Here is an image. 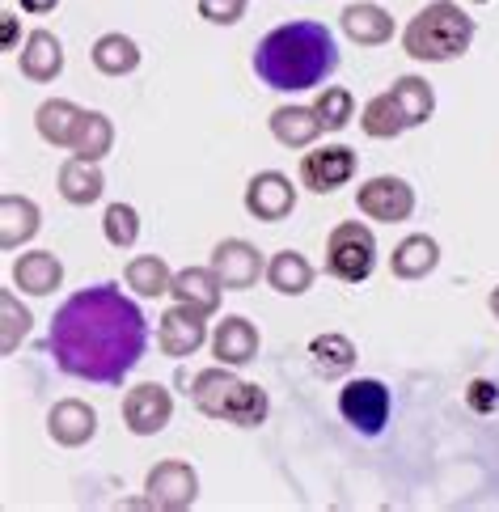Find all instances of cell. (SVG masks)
<instances>
[{
	"instance_id": "e575fe53",
	"label": "cell",
	"mask_w": 499,
	"mask_h": 512,
	"mask_svg": "<svg viewBox=\"0 0 499 512\" xmlns=\"http://www.w3.org/2000/svg\"><path fill=\"white\" fill-rule=\"evenodd\" d=\"M0 314H5V339H0V352L13 356L17 343L30 335V322H34V318H30V309L17 305L13 292H5V297H0Z\"/></svg>"
},
{
	"instance_id": "484cf974",
	"label": "cell",
	"mask_w": 499,
	"mask_h": 512,
	"mask_svg": "<svg viewBox=\"0 0 499 512\" xmlns=\"http://www.w3.org/2000/svg\"><path fill=\"white\" fill-rule=\"evenodd\" d=\"M123 280H127V288H132L136 297L157 301V297H165V292L174 288V271H170V263H165L161 254H136V259L127 263Z\"/></svg>"
},
{
	"instance_id": "f35d334b",
	"label": "cell",
	"mask_w": 499,
	"mask_h": 512,
	"mask_svg": "<svg viewBox=\"0 0 499 512\" xmlns=\"http://www.w3.org/2000/svg\"><path fill=\"white\" fill-rule=\"evenodd\" d=\"M487 305H491V314L499 318V284H495V292H491V297H487Z\"/></svg>"
},
{
	"instance_id": "9a60e30c",
	"label": "cell",
	"mask_w": 499,
	"mask_h": 512,
	"mask_svg": "<svg viewBox=\"0 0 499 512\" xmlns=\"http://www.w3.org/2000/svg\"><path fill=\"white\" fill-rule=\"evenodd\" d=\"M258 326L250 318H220L216 322V331H212V356L216 364H229V369H242V364H250L258 356Z\"/></svg>"
},
{
	"instance_id": "52a82bcc",
	"label": "cell",
	"mask_w": 499,
	"mask_h": 512,
	"mask_svg": "<svg viewBox=\"0 0 499 512\" xmlns=\"http://www.w3.org/2000/svg\"><path fill=\"white\" fill-rule=\"evenodd\" d=\"M144 496L161 512H182L199 500V474L191 462H178V457H165L149 474H144Z\"/></svg>"
},
{
	"instance_id": "74e56055",
	"label": "cell",
	"mask_w": 499,
	"mask_h": 512,
	"mask_svg": "<svg viewBox=\"0 0 499 512\" xmlns=\"http://www.w3.org/2000/svg\"><path fill=\"white\" fill-rule=\"evenodd\" d=\"M5 51H17V17L5 13Z\"/></svg>"
},
{
	"instance_id": "d4e9b609",
	"label": "cell",
	"mask_w": 499,
	"mask_h": 512,
	"mask_svg": "<svg viewBox=\"0 0 499 512\" xmlns=\"http://www.w3.org/2000/svg\"><path fill=\"white\" fill-rule=\"evenodd\" d=\"M89 60H94V68L102 72V77H127V72L140 68V43L127 39V34H119V30H110L89 47Z\"/></svg>"
},
{
	"instance_id": "8d00e7d4",
	"label": "cell",
	"mask_w": 499,
	"mask_h": 512,
	"mask_svg": "<svg viewBox=\"0 0 499 512\" xmlns=\"http://www.w3.org/2000/svg\"><path fill=\"white\" fill-rule=\"evenodd\" d=\"M55 5H60V0H22V9H26V13H34V17H43V13H51Z\"/></svg>"
},
{
	"instance_id": "4dcf8cb0",
	"label": "cell",
	"mask_w": 499,
	"mask_h": 512,
	"mask_svg": "<svg viewBox=\"0 0 499 512\" xmlns=\"http://www.w3.org/2000/svg\"><path fill=\"white\" fill-rule=\"evenodd\" d=\"M267 411H271L267 390H258L254 381H237V390H233L229 407H225V424H233V428H258L267 419Z\"/></svg>"
},
{
	"instance_id": "9c48e42d",
	"label": "cell",
	"mask_w": 499,
	"mask_h": 512,
	"mask_svg": "<svg viewBox=\"0 0 499 512\" xmlns=\"http://www.w3.org/2000/svg\"><path fill=\"white\" fill-rule=\"evenodd\" d=\"M174 419V394L157 381H140L123 394V428L132 436H157Z\"/></svg>"
},
{
	"instance_id": "ba28073f",
	"label": "cell",
	"mask_w": 499,
	"mask_h": 512,
	"mask_svg": "<svg viewBox=\"0 0 499 512\" xmlns=\"http://www.w3.org/2000/svg\"><path fill=\"white\" fill-rule=\"evenodd\" d=\"M356 178V149L351 144H322L301 157V187L313 195H335Z\"/></svg>"
},
{
	"instance_id": "8992f818",
	"label": "cell",
	"mask_w": 499,
	"mask_h": 512,
	"mask_svg": "<svg viewBox=\"0 0 499 512\" xmlns=\"http://www.w3.org/2000/svg\"><path fill=\"white\" fill-rule=\"evenodd\" d=\"M356 208H360V216H368V221H381V225L411 221V212H415V187L406 178L377 174V178L360 182Z\"/></svg>"
},
{
	"instance_id": "d590c367",
	"label": "cell",
	"mask_w": 499,
	"mask_h": 512,
	"mask_svg": "<svg viewBox=\"0 0 499 512\" xmlns=\"http://www.w3.org/2000/svg\"><path fill=\"white\" fill-rule=\"evenodd\" d=\"M250 0H199V17L212 26H237L246 17Z\"/></svg>"
},
{
	"instance_id": "6da1fadb",
	"label": "cell",
	"mask_w": 499,
	"mask_h": 512,
	"mask_svg": "<svg viewBox=\"0 0 499 512\" xmlns=\"http://www.w3.org/2000/svg\"><path fill=\"white\" fill-rule=\"evenodd\" d=\"M144 347H149V318L110 280L72 292L55 309L47 331L55 369L89 386H119L144 360Z\"/></svg>"
},
{
	"instance_id": "d6986e66",
	"label": "cell",
	"mask_w": 499,
	"mask_h": 512,
	"mask_svg": "<svg viewBox=\"0 0 499 512\" xmlns=\"http://www.w3.org/2000/svg\"><path fill=\"white\" fill-rule=\"evenodd\" d=\"M220 292H225V284H220V276L212 267H182L174 271V288H170V297L182 301V305H191L199 309V314H216L220 309Z\"/></svg>"
},
{
	"instance_id": "836d02e7",
	"label": "cell",
	"mask_w": 499,
	"mask_h": 512,
	"mask_svg": "<svg viewBox=\"0 0 499 512\" xmlns=\"http://www.w3.org/2000/svg\"><path fill=\"white\" fill-rule=\"evenodd\" d=\"M102 233L115 250H132L136 237H140V212L132 204H110L102 212Z\"/></svg>"
},
{
	"instance_id": "ffe728a7",
	"label": "cell",
	"mask_w": 499,
	"mask_h": 512,
	"mask_svg": "<svg viewBox=\"0 0 499 512\" xmlns=\"http://www.w3.org/2000/svg\"><path fill=\"white\" fill-rule=\"evenodd\" d=\"M267 127H271V136L280 140L284 149H309V144L326 132L313 106H275Z\"/></svg>"
},
{
	"instance_id": "4316f807",
	"label": "cell",
	"mask_w": 499,
	"mask_h": 512,
	"mask_svg": "<svg viewBox=\"0 0 499 512\" xmlns=\"http://www.w3.org/2000/svg\"><path fill=\"white\" fill-rule=\"evenodd\" d=\"M267 284L280 292V297H305L313 288V267L305 254L280 250V254H271V263H267Z\"/></svg>"
},
{
	"instance_id": "f546056e",
	"label": "cell",
	"mask_w": 499,
	"mask_h": 512,
	"mask_svg": "<svg viewBox=\"0 0 499 512\" xmlns=\"http://www.w3.org/2000/svg\"><path fill=\"white\" fill-rule=\"evenodd\" d=\"M390 94L398 98L402 106V115H406V127H419V123H428L432 111H436V94H432V85L423 81V77H398L390 85Z\"/></svg>"
},
{
	"instance_id": "7402d4cb",
	"label": "cell",
	"mask_w": 499,
	"mask_h": 512,
	"mask_svg": "<svg viewBox=\"0 0 499 512\" xmlns=\"http://www.w3.org/2000/svg\"><path fill=\"white\" fill-rule=\"evenodd\" d=\"M60 195L68 199L72 208H89V204H98V199L106 195V178L98 170V161H85L72 153L64 166H60Z\"/></svg>"
},
{
	"instance_id": "7a4b0ae2",
	"label": "cell",
	"mask_w": 499,
	"mask_h": 512,
	"mask_svg": "<svg viewBox=\"0 0 499 512\" xmlns=\"http://www.w3.org/2000/svg\"><path fill=\"white\" fill-rule=\"evenodd\" d=\"M339 68V43L322 22H284L254 47V72L267 89L301 94L318 89Z\"/></svg>"
},
{
	"instance_id": "44dd1931",
	"label": "cell",
	"mask_w": 499,
	"mask_h": 512,
	"mask_svg": "<svg viewBox=\"0 0 499 512\" xmlns=\"http://www.w3.org/2000/svg\"><path fill=\"white\" fill-rule=\"evenodd\" d=\"M13 284L30 292V297H51V292L64 284V263L55 259L51 250H30L13 263Z\"/></svg>"
},
{
	"instance_id": "7c38bea8",
	"label": "cell",
	"mask_w": 499,
	"mask_h": 512,
	"mask_svg": "<svg viewBox=\"0 0 499 512\" xmlns=\"http://www.w3.org/2000/svg\"><path fill=\"white\" fill-rule=\"evenodd\" d=\"M292 208H297V187L292 178L280 174V170H258L250 182H246V212L254 221H288Z\"/></svg>"
},
{
	"instance_id": "2e32d148",
	"label": "cell",
	"mask_w": 499,
	"mask_h": 512,
	"mask_svg": "<svg viewBox=\"0 0 499 512\" xmlns=\"http://www.w3.org/2000/svg\"><path fill=\"white\" fill-rule=\"evenodd\" d=\"M17 68H22V77L34 85L55 81L64 72V43L55 39L51 30H30L22 51H17Z\"/></svg>"
},
{
	"instance_id": "603a6c76",
	"label": "cell",
	"mask_w": 499,
	"mask_h": 512,
	"mask_svg": "<svg viewBox=\"0 0 499 512\" xmlns=\"http://www.w3.org/2000/svg\"><path fill=\"white\" fill-rule=\"evenodd\" d=\"M43 225V212L34 199L26 195H5L0 199V246L5 250H17V246H26L34 233H39Z\"/></svg>"
},
{
	"instance_id": "d6a6232c",
	"label": "cell",
	"mask_w": 499,
	"mask_h": 512,
	"mask_svg": "<svg viewBox=\"0 0 499 512\" xmlns=\"http://www.w3.org/2000/svg\"><path fill=\"white\" fill-rule=\"evenodd\" d=\"M313 111H318L326 132H343V127L356 119V98H351V89H343V85H322L318 98H313Z\"/></svg>"
},
{
	"instance_id": "ac0fdd59",
	"label": "cell",
	"mask_w": 499,
	"mask_h": 512,
	"mask_svg": "<svg viewBox=\"0 0 499 512\" xmlns=\"http://www.w3.org/2000/svg\"><path fill=\"white\" fill-rule=\"evenodd\" d=\"M81 123H85V111L68 98H47L39 111H34V127H39V136L51 144V149H72Z\"/></svg>"
},
{
	"instance_id": "8fae6325",
	"label": "cell",
	"mask_w": 499,
	"mask_h": 512,
	"mask_svg": "<svg viewBox=\"0 0 499 512\" xmlns=\"http://www.w3.org/2000/svg\"><path fill=\"white\" fill-rule=\"evenodd\" d=\"M208 267L220 276L225 292H246L258 284V276H267L263 254H258V246H250L246 237H225V242H216Z\"/></svg>"
},
{
	"instance_id": "f1b7e54d",
	"label": "cell",
	"mask_w": 499,
	"mask_h": 512,
	"mask_svg": "<svg viewBox=\"0 0 499 512\" xmlns=\"http://www.w3.org/2000/svg\"><path fill=\"white\" fill-rule=\"evenodd\" d=\"M309 356L322 377H343V373H351V364H356V343L339 331H326V335H313Z\"/></svg>"
},
{
	"instance_id": "277c9868",
	"label": "cell",
	"mask_w": 499,
	"mask_h": 512,
	"mask_svg": "<svg viewBox=\"0 0 499 512\" xmlns=\"http://www.w3.org/2000/svg\"><path fill=\"white\" fill-rule=\"evenodd\" d=\"M377 267V237L360 221H339L326 237V271L343 284H364Z\"/></svg>"
},
{
	"instance_id": "cb8c5ba5",
	"label": "cell",
	"mask_w": 499,
	"mask_h": 512,
	"mask_svg": "<svg viewBox=\"0 0 499 512\" xmlns=\"http://www.w3.org/2000/svg\"><path fill=\"white\" fill-rule=\"evenodd\" d=\"M440 263V246H436V237L428 233H411V237H402V242L394 246L390 254V271L398 280H423V276H432Z\"/></svg>"
},
{
	"instance_id": "4fadbf2b",
	"label": "cell",
	"mask_w": 499,
	"mask_h": 512,
	"mask_svg": "<svg viewBox=\"0 0 499 512\" xmlns=\"http://www.w3.org/2000/svg\"><path fill=\"white\" fill-rule=\"evenodd\" d=\"M47 436L64 449H81L98 436V411L81 398H60L47 411Z\"/></svg>"
},
{
	"instance_id": "3957f363",
	"label": "cell",
	"mask_w": 499,
	"mask_h": 512,
	"mask_svg": "<svg viewBox=\"0 0 499 512\" xmlns=\"http://www.w3.org/2000/svg\"><path fill=\"white\" fill-rule=\"evenodd\" d=\"M474 43V17L453 5V0H432L423 5L402 30V51L419 64H449L466 56Z\"/></svg>"
},
{
	"instance_id": "83f0119b",
	"label": "cell",
	"mask_w": 499,
	"mask_h": 512,
	"mask_svg": "<svg viewBox=\"0 0 499 512\" xmlns=\"http://www.w3.org/2000/svg\"><path fill=\"white\" fill-rule=\"evenodd\" d=\"M360 127H364V136H373V140H394V136L406 132V115H402V106H398V98L390 94V89L364 102Z\"/></svg>"
},
{
	"instance_id": "5bb4252c",
	"label": "cell",
	"mask_w": 499,
	"mask_h": 512,
	"mask_svg": "<svg viewBox=\"0 0 499 512\" xmlns=\"http://www.w3.org/2000/svg\"><path fill=\"white\" fill-rule=\"evenodd\" d=\"M339 26L356 47H381L394 39V17L377 0H351V5H343Z\"/></svg>"
},
{
	"instance_id": "5b68a950",
	"label": "cell",
	"mask_w": 499,
	"mask_h": 512,
	"mask_svg": "<svg viewBox=\"0 0 499 512\" xmlns=\"http://www.w3.org/2000/svg\"><path fill=\"white\" fill-rule=\"evenodd\" d=\"M390 411H394V398L385 390V381H377V377H356L339 390V415L360 436H377L390 424Z\"/></svg>"
},
{
	"instance_id": "30bf717a",
	"label": "cell",
	"mask_w": 499,
	"mask_h": 512,
	"mask_svg": "<svg viewBox=\"0 0 499 512\" xmlns=\"http://www.w3.org/2000/svg\"><path fill=\"white\" fill-rule=\"evenodd\" d=\"M203 343H212V335H208V314H199V309L174 301V305L161 314V322H157V347H161L165 356L182 360V356H195Z\"/></svg>"
},
{
	"instance_id": "e0dca14e",
	"label": "cell",
	"mask_w": 499,
	"mask_h": 512,
	"mask_svg": "<svg viewBox=\"0 0 499 512\" xmlns=\"http://www.w3.org/2000/svg\"><path fill=\"white\" fill-rule=\"evenodd\" d=\"M237 377L229 364H212V369H199L195 377H191V402L195 407L208 415V419H225V407H229V398H233V390H237Z\"/></svg>"
},
{
	"instance_id": "ab89813d",
	"label": "cell",
	"mask_w": 499,
	"mask_h": 512,
	"mask_svg": "<svg viewBox=\"0 0 499 512\" xmlns=\"http://www.w3.org/2000/svg\"><path fill=\"white\" fill-rule=\"evenodd\" d=\"M474 5H487V0H474Z\"/></svg>"
},
{
	"instance_id": "1f68e13d",
	"label": "cell",
	"mask_w": 499,
	"mask_h": 512,
	"mask_svg": "<svg viewBox=\"0 0 499 512\" xmlns=\"http://www.w3.org/2000/svg\"><path fill=\"white\" fill-rule=\"evenodd\" d=\"M110 149H115V123H110V115L85 111L81 132H77V140H72V153L85 157V161H102Z\"/></svg>"
}]
</instances>
